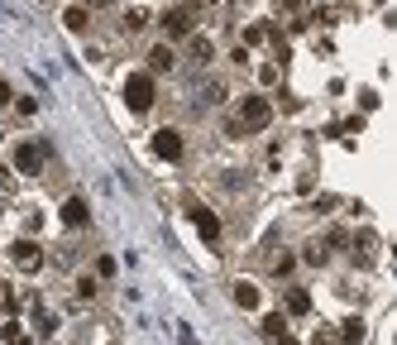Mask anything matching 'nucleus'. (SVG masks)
<instances>
[{
	"label": "nucleus",
	"mask_w": 397,
	"mask_h": 345,
	"mask_svg": "<svg viewBox=\"0 0 397 345\" xmlns=\"http://www.w3.org/2000/svg\"><path fill=\"white\" fill-rule=\"evenodd\" d=\"M125 106L134 115H144L153 106V77L149 72H134V77H125Z\"/></svg>",
	"instance_id": "obj_1"
},
{
	"label": "nucleus",
	"mask_w": 397,
	"mask_h": 345,
	"mask_svg": "<svg viewBox=\"0 0 397 345\" xmlns=\"http://www.w3.org/2000/svg\"><path fill=\"white\" fill-rule=\"evenodd\" d=\"M239 120H244L249 129H268V125H273V101H268V96H244V101H239Z\"/></svg>",
	"instance_id": "obj_2"
},
{
	"label": "nucleus",
	"mask_w": 397,
	"mask_h": 345,
	"mask_svg": "<svg viewBox=\"0 0 397 345\" xmlns=\"http://www.w3.org/2000/svg\"><path fill=\"white\" fill-rule=\"evenodd\" d=\"M153 154L168 158V163H178V158H182V134H178V129H158V134H153Z\"/></svg>",
	"instance_id": "obj_3"
},
{
	"label": "nucleus",
	"mask_w": 397,
	"mask_h": 345,
	"mask_svg": "<svg viewBox=\"0 0 397 345\" xmlns=\"http://www.w3.org/2000/svg\"><path fill=\"white\" fill-rule=\"evenodd\" d=\"M43 168V144H19L14 149V173H39Z\"/></svg>",
	"instance_id": "obj_4"
},
{
	"label": "nucleus",
	"mask_w": 397,
	"mask_h": 345,
	"mask_svg": "<svg viewBox=\"0 0 397 345\" xmlns=\"http://www.w3.org/2000/svg\"><path fill=\"white\" fill-rule=\"evenodd\" d=\"M14 264H19L24 273H34V269L43 264V254H39V244H34V240H14Z\"/></svg>",
	"instance_id": "obj_5"
},
{
	"label": "nucleus",
	"mask_w": 397,
	"mask_h": 345,
	"mask_svg": "<svg viewBox=\"0 0 397 345\" xmlns=\"http://www.w3.org/2000/svg\"><path fill=\"white\" fill-rule=\"evenodd\" d=\"M87 216H92V211H87V202H82V197H67V202H63V226L82 230V226H87Z\"/></svg>",
	"instance_id": "obj_6"
},
{
	"label": "nucleus",
	"mask_w": 397,
	"mask_h": 345,
	"mask_svg": "<svg viewBox=\"0 0 397 345\" xmlns=\"http://www.w3.org/2000/svg\"><path fill=\"white\" fill-rule=\"evenodd\" d=\"M173 63H178V53H173L168 43H153V48H149V67H153V72H173Z\"/></svg>",
	"instance_id": "obj_7"
},
{
	"label": "nucleus",
	"mask_w": 397,
	"mask_h": 345,
	"mask_svg": "<svg viewBox=\"0 0 397 345\" xmlns=\"http://www.w3.org/2000/svg\"><path fill=\"white\" fill-rule=\"evenodd\" d=\"M192 221H197L201 240H211V244L220 240V221H215V211H206V207H201V211H192Z\"/></svg>",
	"instance_id": "obj_8"
},
{
	"label": "nucleus",
	"mask_w": 397,
	"mask_h": 345,
	"mask_svg": "<svg viewBox=\"0 0 397 345\" xmlns=\"http://www.w3.org/2000/svg\"><path fill=\"white\" fill-rule=\"evenodd\" d=\"M163 19H168V34H178V39L192 34V14H187V10H168Z\"/></svg>",
	"instance_id": "obj_9"
},
{
	"label": "nucleus",
	"mask_w": 397,
	"mask_h": 345,
	"mask_svg": "<svg viewBox=\"0 0 397 345\" xmlns=\"http://www.w3.org/2000/svg\"><path fill=\"white\" fill-rule=\"evenodd\" d=\"M364 331H369V326H364L359 317H350V322L340 326V341H345V345H359V341H364Z\"/></svg>",
	"instance_id": "obj_10"
},
{
	"label": "nucleus",
	"mask_w": 397,
	"mask_h": 345,
	"mask_svg": "<svg viewBox=\"0 0 397 345\" xmlns=\"http://www.w3.org/2000/svg\"><path fill=\"white\" fill-rule=\"evenodd\" d=\"M63 19H67V29H72V34H87V24H92V19H87V5H72Z\"/></svg>",
	"instance_id": "obj_11"
},
{
	"label": "nucleus",
	"mask_w": 397,
	"mask_h": 345,
	"mask_svg": "<svg viewBox=\"0 0 397 345\" xmlns=\"http://www.w3.org/2000/svg\"><path fill=\"white\" fill-rule=\"evenodd\" d=\"M235 302L239 307H259V288L254 283H235Z\"/></svg>",
	"instance_id": "obj_12"
},
{
	"label": "nucleus",
	"mask_w": 397,
	"mask_h": 345,
	"mask_svg": "<svg viewBox=\"0 0 397 345\" xmlns=\"http://www.w3.org/2000/svg\"><path fill=\"white\" fill-rule=\"evenodd\" d=\"M288 312H311V297H306V293H301V288H288Z\"/></svg>",
	"instance_id": "obj_13"
},
{
	"label": "nucleus",
	"mask_w": 397,
	"mask_h": 345,
	"mask_svg": "<svg viewBox=\"0 0 397 345\" xmlns=\"http://www.w3.org/2000/svg\"><path fill=\"white\" fill-rule=\"evenodd\" d=\"M192 58H197V63H211V39H192Z\"/></svg>",
	"instance_id": "obj_14"
},
{
	"label": "nucleus",
	"mask_w": 397,
	"mask_h": 345,
	"mask_svg": "<svg viewBox=\"0 0 397 345\" xmlns=\"http://www.w3.org/2000/svg\"><path fill=\"white\" fill-rule=\"evenodd\" d=\"M125 24H129V29H144V24H149V14H144V10H129V19H125Z\"/></svg>",
	"instance_id": "obj_15"
},
{
	"label": "nucleus",
	"mask_w": 397,
	"mask_h": 345,
	"mask_svg": "<svg viewBox=\"0 0 397 345\" xmlns=\"http://www.w3.org/2000/svg\"><path fill=\"white\" fill-rule=\"evenodd\" d=\"M77 293L82 297H96V278H77Z\"/></svg>",
	"instance_id": "obj_16"
},
{
	"label": "nucleus",
	"mask_w": 397,
	"mask_h": 345,
	"mask_svg": "<svg viewBox=\"0 0 397 345\" xmlns=\"http://www.w3.org/2000/svg\"><path fill=\"white\" fill-rule=\"evenodd\" d=\"M283 326H288V322H283L278 312H273V317H264V331H268V336H273V331H283Z\"/></svg>",
	"instance_id": "obj_17"
},
{
	"label": "nucleus",
	"mask_w": 397,
	"mask_h": 345,
	"mask_svg": "<svg viewBox=\"0 0 397 345\" xmlns=\"http://www.w3.org/2000/svg\"><path fill=\"white\" fill-rule=\"evenodd\" d=\"M14 111H19V115H34V111H39V101H29V96H19V101H14Z\"/></svg>",
	"instance_id": "obj_18"
},
{
	"label": "nucleus",
	"mask_w": 397,
	"mask_h": 345,
	"mask_svg": "<svg viewBox=\"0 0 397 345\" xmlns=\"http://www.w3.org/2000/svg\"><path fill=\"white\" fill-rule=\"evenodd\" d=\"M268 341H273V345H297V341H292V336H288V326H283V331H273Z\"/></svg>",
	"instance_id": "obj_19"
},
{
	"label": "nucleus",
	"mask_w": 397,
	"mask_h": 345,
	"mask_svg": "<svg viewBox=\"0 0 397 345\" xmlns=\"http://www.w3.org/2000/svg\"><path fill=\"white\" fill-rule=\"evenodd\" d=\"M10 101H14V92H10V87L0 82V106H10Z\"/></svg>",
	"instance_id": "obj_20"
},
{
	"label": "nucleus",
	"mask_w": 397,
	"mask_h": 345,
	"mask_svg": "<svg viewBox=\"0 0 397 345\" xmlns=\"http://www.w3.org/2000/svg\"><path fill=\"white\" fill-rule=\"evenodd\" d=\"M316 345H340V341L335 336H316Z\"/></svg>",
	"instance_id": "obj_21"
},
{
	"label": "nucleus",
	"mask_w": 397,
	"mask_h": 345,
	"mask_svg": "<svg viewBox=\"0 0 397 345\" xmlns=\"http://www.w3.org/2000/svg\"><path fill=\"white\" fill-rule=\"evenodd\" d=\"M5 182H10V168H5V163H0V187H5Z\"/></svg>",
	"instance_id": "obj_22"
},
{
	"label": "nucleus",
	"mask_w": 397,
	"mask_h": 345,
	"mask_svg": "<svg viewBox=\"0 0 397 345\" xmlns=\"http://www.w3.org/2000/svg\"><path fill=\"white\" fill-rule=\"evenodd\" d=\"M87 5H105V0H87Z\"/></svg>",
	"instance_id": "obj_23"
}]
</instances>
